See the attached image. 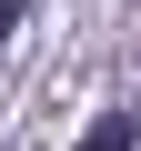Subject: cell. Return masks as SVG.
Masks as SVG:
<instances>
[{
	"label": "cell",
	"mask_w": 141,
	"mask_h": 151,
	"mask_svg": "<svg viewBox=\"0 0 141 151\" xmlns=\"http://www.w3.org/2000/svg\"><path fill=\"white\" fill-rule=\"evenodd\" d=\"M20 10H30V0H0V40H10V30H20Z\"/></svg>",
	"instance_id": "2"
},
{
	"label": "cell",
	"mask_w": 141,
	"mask_h": 151,
	"mask_svg": "<svg viewBox=\"0 0 141 151\" xmlns=\"http://www.w3.org/2000/svg\"><path fill=\"white\" fill-rule=\"evenodd\" d=\"M131 141H141V121H131V111H101V121H91V141H81V151H131Z\"/></svg>",
	"instance_id": "1"
}]
</instances>
